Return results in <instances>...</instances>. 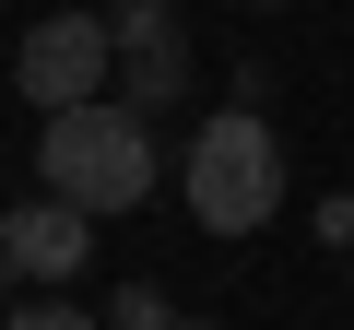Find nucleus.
<instances>
[{"mask_svg": "<svg viewBox=\"0 0 354 330\" xmlns=\"http://www.w3.org/2000/svg\"><path fill=\"white\" fill-rule=\"evenodd\" d=\"M106 24H118V83H130V106H142V118L189 95V36H177L165 0H118Z\"/></svg>", "mask_w": 354, "mask_h": 330, "instance_id": "obj_4", "label": "nucleus"}, {"mask_svg": "<svg viewBox=\"0 0 354 330\" xmlns=\"http://www.w3.org/2000/svg\"><path fill=\"white\" fill-rule=\"evenodd\" d=\"M106 71H118V24H106V12H48V24L12 48V95H24L36 118L95 106V95H106Z\"/></svg>", "mask_w": 354, "mask_h": 330, "instance_id": "obj_3", "label": "nucleus"}, {"mask_svg": "<svg viewBox=\"0 0 354 330\" xmlns=\"http://www.w3.org/2000/svg\"><path fill=\"white\" fill-rule=\"evenodd\" d=\"M36 177L59 189V201H83V213H130L142 189H153V130H142V106L118 95H95V106H59L48 130H36Z\"/></svg>", "mask_w": 354, "mask_h": 330, "instance_id": "obj_1", "label": "nucleus"}, {"mask_svg": "<svg viewBox=\"0 0 354 330\" xmlns=\"http://www.w3.org/2000/svg\"><path fill=\"white\" fill-rule=\"evenodd\" d=\"M106 330H177V318H165L153 283H118V295H106Z\"/></svg>", "mask_w": 354, "mask_h": 330, "instance_id": "obj_6", "label": "nucleus"}, {"mask_svg": "<svg viewBox=\"0 0 354 330\" xmlns=\"http://www.w3.org/2000/svg\"><path fill=\"white\" fill-rule=\"evenodd\" d=\"M0 330H95V318H83V307H59V295H48V307H12V318H0Z\"/></svg>", "mask_w": 354, "mask_h": 330, "instance_id": "obj_7", "label": "nucleus"}, {"mask_svg": "<svg viewBox=\"0 0 354 330\" xmlns=\"http://www.w3.org/2000/svg\"><path fill=\"white\" fill-rule=\"evenodd\" d=\"M272 201H283V153H272L260 106L236 95V106H213V118L189 130V224H201V236H260Z\"/></svg>", "mask_w": 354, "mask_h": 330, "instance_id": "obj_2", "label": "nucleus"}, {"mask_svg": "<svg viewBox=\"0 0 354 330\" xmlns=\"http://www.w3.org/2000/svg\"><path fill=\"white\" fill-rule=\"evenodd\" d=\"M177 330H213V318H177Z\"/></svg>", "mask_w": 354, "mask_h": 330, "instance_id": "obj_8", "label": "nucleus"}, {"mask_svg": "<svg viewBox=\"0 0 354 330\" xmlns=\"http://www.w3.org/2000/svg\"><path fill=\"white\" fill-rule=\"evenodd\" d=\"M0 271H12V248H0Z\"/></svg>", "mask_w": 354, "mask_h": 330, "instance_id": "obj_9", "label": "nucleus"}, {"mask_svg": "<svg viewBox=\"0 0 354 330\" xmlns=\"http://www.w3.org/2000/svg\"><path fill=\"white\" fill-rule=\"evenodd\" d=\"M0 248H12L24 283H71V271L95 260V213L48 189V201H24V213H0Z\"/></svg>", "mask_w": 354, "mask_h": 330, "instance_id": "obj_5", "label": "nucleus"}]
</instances>
